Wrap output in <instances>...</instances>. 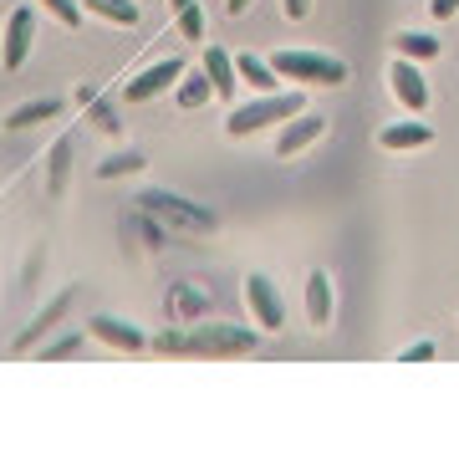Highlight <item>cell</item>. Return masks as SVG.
Segmentation results:
<instances>
[{"label":"cell","instance_id":"obj_1","mask_svg":"<svg viewBox=\"0 0 459 454\" xmlns=\"http://www.w3.org/2000/svg\"><path fill=\"white\" fill-rule=\"evenodd\" d=\"M153 347L169 357H240L255 347V332L235 322H195V327H179V332H164Z\"/></svg>","mask_w":459,"mask_h":454},{"label":"cell","instance_id":"obj_2","mask_svg":"<svg viewBox=\"0 0 459 454\" xmlns=\"http://www.w3.org/2000/svg\"><path fill=\"white\" fill-rule=\"evenodd\" d=\"M307 113V102H301V92H261L255 102H246V108H235V113L225 118V133L230 138H250V133L271 128V123H286V118Z\"/></svg>","mask_w":459,"mask_h":454},{"label":"cell","instance_id":"obj_3","mask_svg":"<svg viewBox=\"0 0 459 454\" xmlns=\"http://www.w3.org/2000/svg\"><path fill=\"white\" fill-rule=\"evenodd\" d=\"M276 77H291V82H307V87H342L347 82V62L337 57H322V51H276L271 57Z\"/></svg>","mask_w":459,"mask_h":454},{"label":"cell","instance_id":"obj_4","mask_svg":"<svg viewBox=\"0 0 459 454\" xmlns=\"http://www.w3.org/2000/svg\"><path fill=\"white\" fill-rule=\"evenodd\" d=\"M31 47H36V11H31V5H16L11 21H5V47H0L5 72H21L26 57H31Z\"/></svg>","mask_w":459,"mask_h":454},{"label":"cell","instance_id":"obj_5","mask_svg":"<svg viewBox=\"0 0 459 454\" xmlns=\"http://www.w3.org/2000/svg\"><path fill=\"white\" fill-rule=\"evenodd\" d=\"M184 72H189V66H184L179 57H164V62H153L148 72H138V77L128 82V92H123V98H128V102H153L159 92H169Z\"/></svg>","mask_w":459,"mask_h":454},{"label":"cell","instance_id":"obj_6","mask_svg":"<svg viewBox=\"0 0 459 454\" xmlns=\"http://www.w3.org/2000/svg\"><path fill=\"white\" fill-rule=\"evenodd\" d=\"M388 87H394V98L409 108V113H424L429 108V87H424V72L409 62V57H398L394 66H388Z\"/></svg>","mask_w":459,"mask_h":454},{"label":"cell","instance_id":"obj_7","mask_svg":"<svg viewBox=\"0 0 459 454\" xmlns=\"http://www.w3.org/2000/svg\"><path fill=\"white\" fill-rule=\"evenodd\" d=\"M246 296H250V311H255V322H261L265 332H281V322H286V301H281L276 286H271L265 276H250V281H246Z\"/></svg>","mask_w":459,"mask_h":454},{"label":"cell","instance_id":"obj_8","mask_svg":"<svg viewBox=\"0 0 459 454\" xmlns=\"http://www.w3.org/2000/svg\"><path fill=\"white\" fill-rule=\"evenodd\" d=\"M327 133V123L322 118H307V113H296V118H286V128H281V138H276V159H296L307 144H316Z\"/></svg>","mask_w":459,"mask_h":454},{"label":"cell","instance_id":"obj_9","mask_svg":"<svg viewBox=\"0 0 459 454\" xmlns=\"http://www.w3.org/2000/svg\"><path fill=\"white\" fill-rule=\"evenodd\" d=\"M92 337H102L108 347H123V353H138L148 347V337L133 322H117V317H92Z\"/></svg>","mask_w":459,"mask_h":454},{"label":"cell","instance_id":"obj_10","mask_svg":"<svg viewBox=\"0 0 459 454\" xmlns=\"http://www.w3.org/2000/svg\"><path fill=\"white\" fill-rule=\"evenodd\" d=\"M204 72L214 82V98H235V87H240V72H235V57L225 47H210L204 51Z\"/></svg>","mask_w":459,"mask_h":454},{"label":"cell","instance_id":"obj_11","mask_svg":"<svg viewBox=\"0 0 459 454\" xmlns=\"http://www.w3.org/2000/svg\"><path fill=\"white\" fill-rule=\"evenodd\" d=\"M377 144L388 148V153H398V148H429L434 133H429L424 123H388V128L377 133Z\"/></svg>","mask_w":459,"mask_h":454},{"label":"cell","instance_id":"obj_12","mask_svg":"<svg viewBox=\"0 0 459 454\" xmlns=\"http://www.w3.org/2000/svg\"><path fill=\"white\" fill-rule=\"evenodd\" d=\"M143 210H148V214H174V220H184V225H199V230L214 225L204 210H189V205H179L174 195H159V189H153V195H143Z\"/></svg>","mask_w":459,"mask_h":454},{"label":"cell","instance_id":"obj_13","mask_svg":"<svg viewBox=\"0 0 459 454\" xmlns=\"http://www.w3.org/2000/svg\"><path fill=\"white\" fill-rule=\"evenodd\" d=\"M235 72H240V82H246V87H255V92H276V66L261 62V57L240 51V57H235Z\"/></svg>","mask_w":459,"mask_h":454},{"label":"cell","instance_id":"obj_14","mask_svg":"<svg viewBox=\"0 0 459 454\" xmlns=\"http://www.w3.org/2000/svg\"><path fill=\"white\" fill-rule=\"evenodd\" d=\"M307 317H312L316 327L332 322V281L322 276V271H312V276H307Z\"/></svg>","mask_w":459,"mask_h":454},{"label":"cell","instance_id":"obj_15","mask_svg":"<svg viewBox=\"0 0 459 454\" xmlns=\"http://www.w3.org/2000/svg\"><path fill=\"white\" fill-rule=\"evenodd\" d=\"M210 98H214V82H210V72H204V66H199V72H184V77H179V108H184V113L204 108Z\"/></svg>","mask_w":459,"mask_h":454},{"label":"cell","instance_id":"obj_16","mask_svg":"<svg viewBox=\"0 0 459 454\" xmlns=\"http://www.w3.org/2000/svg\"><path fill=\"white\" fill-rule=\"evenodd\" d=\"M72 148H77V138H56V144H51V169H47V189L51 195H62L66 189V174H72Z\"/></svg>","mask_w":459,"mask_h":454},{"label":"cell","instance_id":"obj_17","mask_svg":"<svg viewBox=\"0 0 459 454\" xmlns=\"http://www.w3.org/2000/svg\"><path fill=\"white\" fill-rule=\"evenodd\" d=\"M62 113V102L56 98H41V102H21L16 113L5 118V128H31V123H47V118Z\"/></svg>","mask_w":459,"mask_h":454},{"label":"cell","instance_id":"obj_18","mask_svg":"<svg viewBox=\"0 0 459 454\" xmlns=\"http://www.w3.org/2000/svg\"><path fill=\"white\" fill-rule=\"evenodd\" d=\"M398 57H409V62H429V57H439V36H424V31H403L394 36Z\"/></svg>","mask_w":459,"mask_h":454},{"label":"cell","instance_id":"obj_19","mask_svg":"<svg viewBox=\"0 0 459 454\" xmlns=\"http://www.w3.org/2000/svg\"><path fill=\"white\" fill-rule=\"evenodd\" d=\"M82 5L102 21H117V26H133V21H138V5H133V0H82Z\"/></svg>","mask_w":459,"mask_h":454},{"label":"cell","instance_id":"obj_20","mask_svg":"<svg viewBox=\"0 0 459 454\" xmlns=\"http://www.w3.org/2000/svg\"><path fill=\"white\" fill-rule=\"evenodd\" d=\"M174 5V16H179V31L189 36V41H199L204 36V11H199V0H169Z\"/></svg>","mask_w":459,"mask_h":454},{"label":"cell","instance_id":"obj_21","mask_svg":"<svg viewBox=\"0 0 459 454\" xmlns=\"http://www.w3.org/2000/svg\"><path fill=\"white\" fill-rule=\"evenodd\" d=\"M87 113H92V123H98L102 133H117V128H123V118H117V108H113V102L92 98V102H87Z\"/></svg>","mask_w":459,"mask_h":454},{"label":"cell","instance_id":"obj_22","mask_svg":"<svg viewBox=\"0 0 459 454\" xmlns=\"http://www.w3.org/2000/svg\"><path fill=\"white\" fill-rule=\"evenodd\" d=\"M77 353H82V337H62L41 353V362H62V357H77Z\"/></svg>","mask_w":459,"mask_h":454},{"label":"cell","instance_id":"obj_23","mask_svg":"<svg viewBox=\"0 0 459 454\" xmlns=\"http://www.w3.org/2000/svg\"><path fill=\"white\" fill-rule=\"evenodd\" d=\"M41 5H47L51 16L62 21V26H77V21H82V11H77V0H41Z\"/></svg>","mask_w":459,"mask_h":454},{"label":"cell","instance_id":"obj_24","mask_svg":"<svg viewBox=\"0 0 459 454\" xmlns=\"http://www.w3.org/2000/svg\"><path fill=\"white\" fill-rule=\"evenodd\" d=\"M133 169H143V159H138V153H123V159H108L98 174L102 179H117V174H133Z\"/></svg>","mask_w":459,"mask_h":454},{"label":"cell","instance_id":"obj_25","mask_svg":"<svg viewBox=\"0 0 459 454\" xmlns=\"http://www.w3.org/2000/svg\"><path fill=\"white\" fill-rule=\"evenodd\" d=\"M429 357H434V342H413V347L398 353V362H429Z\"/></svg>","mask_w":459,"mask_h":454},{"label":"cell","instance_id":"obj_26","mask_svg":"<svg viewBox=\"0 0 459 454\" xmlns=\"http://www.w3.org/2000/svg\"><path fill=\"white\" fill-rule=\"evenodd\" d=\"M281 11H286V21H307L312 0H281Z\"/></svg>","mask_w":459,"mask_h":454},{"label":"cell","instance_id":"obj_27","mask_svg":"<svg viewBox=\"0 0 459 454\" xmlns=\"http://www.w3.org/2000/svg\"><path fill=\"white\" fill-rule=\"evenodd\" d=\"M429 11H434L439 21H449V16L459 11V0H429Z\"/></svg>","mask_w":459,"mask_h":454},{"label":"cell","instance_id":"obj_28","mask_svg":"<svg viewBox=\"0 0 459 454\" xmlns=\"http://www.w3.org/2000/svg\"><path fill=\"white\" fill-rule=\"evenodd\" d=\"M225 11L230 16H240V11H250V0H225Z\"/></svg>","mask_w":459,"mask_h":454}]
</instances>
